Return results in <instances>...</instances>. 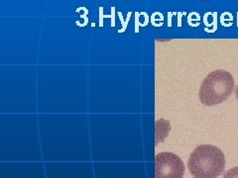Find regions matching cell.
Listing matches in <instances>:
<instances>
[{
    "label": "cell",
    "instance_id": "obj_8",
    "mask_svg": "<svg viewBox=\"0 0 238 178\" xmlns=\"http://www.w3.org/2000/svg\"><path fill=\"white\" fill-rule=\"evenodd\" d=\"M223 178H238V166L232 167L225 172Z\"/></svg>",
    "mask_w": 238,
    "mask_h": 178
},
{
    "label": "cell",
    "instance_id": "obj_4",
    "mask_svg": "<svg viewBox=\"0 0 238 178\" xmlns=\"http://www.w3.org/2000/svg\"><path fill=\"white\" fill-rule=\"evenodd\" d=\"M103 8L99 7V27H103V18H111V27L115 26V7H111V15H103Z\"/></svg>",
    "mask_w": 238,
    "mask_h": 178
},
{
    "label": "cell",
    "instance_id": "obj_6",
    "mask_svg": "<svg viewBox=\"0 0 238 178\" xmlns=\"http://www.w3.org/2000/svg\"><path fill=\"white\" fill-rule=\"evenodd\" d=\"M199 20H200L199 14L195 13V12L191 13L189 15V17H187V22H189V24L193 27H197L198 25H199Z\"/></svg>",
    "mask_w": 238,
    "mask_h": 178
},
{
    "label": "cell",
    "instance_id": "obj_9",
    "mask_svg": "<svg viewBox=\"0 0 238 178\" xmlns=\"http://www.w3.org/2000/svg\"><path fill=\"white\" fill-rule=\"evenodd\" d=\"M175 14H176V13H172V12H169V13H168V16H169V22H168V25H169V27H171V25H172V22H171V21H172V16H173V15H175Z\"/></svg>",
    "mask_w": 238,
    "mask_h": 178
},
{
    "label": "cell",
    "instance_id": "obj_2",
    "mask_svg": "<svg viewBox=\"0 0 238 178\" xmlns=\"http://www.w3.org/2000/svg\"><path fill=\"white\" fill-rule=\"evenodd\" d=\"M234 90V79L231 73L223 69L214 70L203 79L198 97L206 106H214L224 102Z\"/></svg>",
    "mask_w": 238,
    "mask_h": 178
},
{
    "label": "cell",
    "instance_id": "obj_7",
    "mask_svg": "<svg viewBox=\"0 0 238 178\" xmlns=\"http://www.w3.org/2000/svg\"><path fill=\"white\" fill-rule=\"evenodd\" d=\"M131 15H132V13L131 12H129L128 13V17H127V20L126 21H124V19H123V17H122V13L121 12H118V16H119V19H120V21H121V23H122V29H120V30H118V33H123L125 30H126V28H127V25H128V22H129V20H130V17H131Z\"/></svg>",
    "mask_w": 238,
    "mask_h": 178
},
{
    "label": "cell",
    "instance_id": "obj_10",
    "mask_svg": "<svg viewBox=\"0 0 238 178\" xmlns=\"http://www.w3.org/2000/svg\"><path fill=\"white\" fill-rule=\"evenodd\" d=\"M178 15H179V19H178V25H179V27H181V25H182V13H179Z\"/></svg>",
    "mask_w": 238,
    "mask_h": 178
},
{
    "label": "cell",
    "instance_id": "obj_1",
    "mask_svg": "<svg viewBox=\"0 0 238 178\" xmlns=\"http://www.w3.org/2000/svg\"><path fill=\"white\" fill-rule=\"evenodd\" d=\"M225 158L221 150L212 145L195 147L190 155L187 168L195 178H216L222 174Z\"/></svg>",
    "mask_w": 238,
    "mask_h": 178
},
{
    "label": "cell",
    "instance_id": "obj_3",
    "mask_svg": "<svg viewBox=\"0 0 238 178\" xmlns=\"http://www.w3.org/2000/svg\"><path fill=\"white\" fill-rule=\"evenodd\" d=\"M185 165L177 154L161 152L155 156V178H183Z\"/></svg>",
    "mask_w": 238,
    "mask_h": 178
},
{
    "label": "cell",
    "instance_id": "obj_5",
    "mask_svg": "<svg viewBox=\"0 0 238 178\" xmlns=\"http://www.w3.org/2000/svg\"><path fill=\"white\" fill-rule=\"evenodd\" d=\"M232 21H233L232 14L228 13V12H225L220 17V22L225 27H230L232 25Z\"/></svg>",
    "mask_w": 238,
    "mask_h": 178
},
{
    "label": "cell",
    "instance_id": "obj_11",
    "mask_svg": "<svg viewBox=\"0 0 238 178\" xmlns=\"http://www.w3.org/2000/svg\"><path fill=\"white\" fill-rule=\"evenodd\" d=\"M235 90V94H236V98H237V100H238V85L236 86V88L234 89Z\"/></svg>",
    "mask_w": 238,
    "mask_h": 178
}]
</instances>
